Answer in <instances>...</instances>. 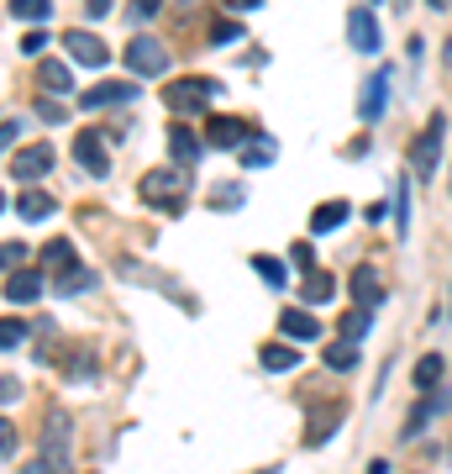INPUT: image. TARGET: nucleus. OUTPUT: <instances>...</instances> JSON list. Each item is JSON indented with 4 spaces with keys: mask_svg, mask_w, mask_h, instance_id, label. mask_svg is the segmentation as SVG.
Returning a JSON list of instances; mask_svg holds the SVG:
<instances>
[{
    "mask_svg": "<svg viewBox=\"0 0 452 474\" xmlns=\"http://www.w3.org/2000/svg\"><path fill=\"white\" fill-rule=\"evenodd\" d=\"M69 438H74L69 411H48V422H42V464H32V474H69Z\"/></svg>",
    "mask_w": 452,
    "mask_h": 474,
    "instance_id": "obj_1",
    "label": "nucleus"
},
{
    "mask_svg": "<svg viewBox=\"0 0 452 474\" xmlns=\"http://www.w3.org/2000/svg\"><path fill=\"white\" fill-rule=\"evenodd\" d=\"M184 190H189V169H148L143 174V185H137V195L148 200V206H158V211H180Z\"/></svg>",
    "mask_w": 452,
    "mask_h": 474,
    "instance_id": "obj_2",
    "label": "nucleus"
},
{
    "mask_svg": "<svg viewBox=\"0 0 452 474\" xmlns=\"http://www.w3.org/2000/svg\"><path fill=\"white\" fill-rule=\"evenodd\" d=\"M216 90H221L216 79H174V85L163 90V106H169L174 116H195V111H206L216 100Z\"/></svg>",
    "mask_w": 452,
    "mask_h": 474,
    "instance_id": "obj_3",
    "label": "nucleus"
},
{
    "mask_svg": "<svg viewBox=\"0 0 452 474\" xmlns=\"http://www.w3.org/2000/svg\"><path fill=\"white\" fill-rule=\"evenodd\" d=\"M442 132H447V116L437 111V116L426 122V132L410 143V174H421V180H431V174H437V158H442Z\"/></svg>",
    "mask_w": 452,
    "mask_h": 474,
    "instance_id": "obj_4",
    "label": "nucleus"
},
{
    "mask_svg": "<svg viewBox=\"0 0 452 474\" xmlns=\"http://www.w3.org/2000/svg\"><path fill=\"white\" fill-rule=\"evenodd\" d=\"M126 69H132L137 79H158V74L169 69V48H163L158 37H132V42H126Z\"/></svg>",
    "mask_w": 452,
    "mask_h": 474,
    "instance_id": "obj_5",
    "label": "nucleus"
},
{
    "mask_svg": "<svg viewBox=\"0 0 452 474\" xmlns=\"http://www.w3.org/2000/svg\"><path fill=\"white\" fill-rule=\"evenodd\" d=\"M48 169H53V143H32V148H22V153H16V163H11V174H16L22 185L42 180Z\"/></svg>",
    "mask_w": 452,
    "mask_h": 474,
    "instance_id": "obj_6",
    "label": "nucleus"
},
{
    "mask_svg": "<svg viewBox=\"0 0 452 474\" xmlns=\"http://www.w3.org/2000/svg\"><path fill=\"white\" fill-rule=\"evenodd\" d=\"M137 95V79H106V85H90V90L79 95V106L85 111H100V106H121V100H132Z\"/></svg>",
    "mask_w": 452,
    "mask_h": 474,
    "instance_id": "obj_7",
    "label": "nucleus"
},
{
    "mask_svg": "<svg viewBox=\"0 0 452 474\" xmlns=\"http://www.w3.org/2000/svg\"><path fill=\"white\" fill-rule=\"evenodd\" d=\"M63 42H69V53L79 63H90V69H106L111 63V48L100 42V37H90L85 27H74V32H63Z\"/></svg>",
    "mask_w": 452,
    "mask_h": 474,
    "instance_id": "obj_8",
    "label": "nucleus"
},
{
    "mask_svg": "<svg viewBox=\"0 0 452 474\" xmlns=\"http://www.w3.org/2000/svg\"><path fill=\"white\" fill-rule=\"evenodd\" d=\"M74 158L90 169L95 180L111 174V158H106V137H100V132H79V137H74Z\"/></svg>",
    "mask_w": 452,
    "mask_h": 474,
    "instance_id": "obj_9",
    "label": "nucleus"
},
{
    "mask_svg": "<svg viewBox=\"0 0 452 474\" xmlns=\"http://www.w3.org/2000/svg\"><path fill=\"white\" fill-rule=\"evenodd\" d=\"M353 301H358L363 311H374V306H384V284H379V269H374V264H358V269H353Z\"/></svg>",
    "mask_w": 452,
    "mask_h": 474,
    "instance_id": "obj_10",
    "label": "nucleus"
},
{
    "mask_svg": "<svg viewBox=\"0 0 452 474\" xmlns=\"http://www.w3.org/2000/svg\"><path fill=\"white\" fill-rule=\"evenodd\" d=\"M390 106V74H368L363 79V100H358V116L363 122H379Z\"/></svg>",
    "mask_w": 452,
    "mask_h": 474,
    "instance_id": "obj_11",
    "label": "nucleus"
},
{
    "mask_svg": "<svg viewBox=\"0 0 452 474\" xmlns=\"http://www.w3.org/2000/svg\"><path fill=\"white\" fill-rule=\"evenodd\" d=\"M247 137H253V126L242 122V116H216V122L206 126V143H211V148H242Z\"/></svg>",
    "mask_w": 452,
    "mask_h": 474,
    "instance_id": "obj_12",
    "label": "nucleus"
},
{
    "mask_svg": "<svg viewBox=\"0 0 452 474\" xmlns=\"http://www.w3.org/2000/svg\"><path fill=\"white\" fill-rule=\"evenodd\" d=\"M279 332L290 338V343H316L321 338V327H316V316L300 311V306H290V311H279Z\"/></svg>",
    "mask_w": 452,
    "mask_h": 474,
    "instance_id": "obj_13",
    "label": "nucleus"
},
{
    "mask_svg": "<svg viewBox=\"0 0 452 474\" xmlns=\"http://www.w3.org/2000/svg\"><path fill=\"white\" fill-rule=\"evenodd\" d=\"M347 37H353L358 53H379V22H374V11H353L347 16Z\"/></svg>",
    "mask_w": 452,
    "mask_h": 474,
    "instance_id": "obj_14",
    "label": "nucleus"
},
{
    "mask_svg": "<svg viewBox=\"0 0 452 474\" xmlns=\"http://www.w3.org/2000/svg\"><path fill=\"white\" fill-rule=\"evenodd\" d=\"M342 416H347L342 406H321L316 416H310V427H305V442H310V448H321V442H327L337 427H342Z\"/></svg>",
    "mask_w": 452,
    "mask_h": 474,
    "instance_id": "obj_15",
    "label": "nucleus"
},
{
    "mask_svg": "<svg viewBox=\"0 0 452 474\" xmlns=\"http://www.w3.org/2000/svg\"><path fill=\"white\" fill-rule=\"evenodd\" d=\"M447 401H452L447 390H437V395H431V401H421V406H416V411H410V416H405V427H400V438H416V432H421L426 422H431V416H437V411L447 406Z\"/></svg>",
    "mask_w": 452,
    "mask_h": 474,
    "instance_id": "obj_16",
    "label": "nucleus"
},
{
    "mask_svg": "<svg viewBox=\"0 0 452 474\" xmlns=\"http://www.w3.org/2000/svg\"><path fill=\"white\" fill-rule=\"evenodd\" d=\"M332 290H337V280L327 274V269H310L300 280V301L305 306H321V301H332Z\"/></svg>",
    "mask_w": 452,
    "mask_h": 474,
    "instance_id": "obj_17",
    "label": "nucleus"
},
{
    "mask_svg": "<svg viewBox=\"0 0 452 474\" xmlns=\"http://www.w3.org/2000/svg\"><path fill=\"white\" fill-rule=\"evenodd\" d=\"M5 295H11V301H22V306L37 301V295H42V274H37V269H16V274L5 280Z\"/></svg>",
    "mask_w": 452,
    "mask_h": 474,
    "instance_id": "obj_18",
    "label": "nucleus"
},
{
    "mask_svg": "<svg viewBox=\"0 0 452 474\" xmlns=\"http://www.w3.org/2000/svg\"><path fill=\"white\" fill-rule=\"evenodd\" d=\"M16 211H22V221H42V217H53L59 206H53V195H42V190H22V200H16Z\"/></svg>",
    "mask_w": 452,
    "mask_h": 474,
    "instance_id": "obj_19",
    "label": "nucleus"
},
{
    "mask_svg": "<svg viewBox=\"0 0 452 474\" xmlns=\"http://www.w3.org/2000/svg\"><path fill=\"white\" fill-rule=\"evenodd\" d=\"M169 153L180 158V169H189V163L200 158V137H195L189 126H174V132H169Z\"/></svg>",
    "mask_w": 452,
    "mask_h": 474,
    "instance_id": "obj_20",
    "label": "nucleus"
},
{
    "mask_svg": "<svg viewBox=\"0 0 452 474\" xmlns=\"http://www.w3.org/2000/svg\"><path fill=\"white\" fill-rule=\"evenodd\" d=\"M342 221H347V200H321L310 211V232H337Z\"/></svg>",
    "mask_w": 452,
    "mask_h": 474,
    "instance_id": "obj_21",
    "label": "nucleus"
},
{
    "mask_svg": "<svg viewBox=\"0 0 452 474\" xmlns=\"http://www.w3.org/2000/svg\"><path fill=\"white\" fill-rule=\"evenodd\" d=\"M42 264L53 269V280H59V274H69V269H79V258H74V243H69V237H59V243H48V253H42Z\"/></svg>",
    "mask_w": 452,
    "mask_h": 474,
    "instance_id": "obj_22",
    "label": "nucleus"
},
{
    "mask_svg": "<svg viewBox=\"0 0 452 474\" xmlns=\"http://www.w3.org/2000/svg\"><path fill=\"white\" fill-rule=\"evenodd\" d=\"M258 358H263V369H273V375H284V369H295V364H300V353H295V348H284V343H269Z\"/></svg>",
    "mask_w": 452,
    "mask_h": 474,
    "instance_id": "obj_23",
    "label": "nucleus"
},
{
    "mask_svg": "<svg viewBox=\"0 0 452 474\" xmlns=\"http://www.w3.org/2000/svg\"><path fill=\"white\" fill-rule=\"evenodd\" d=\"M37 79H42V90H53V95H69V90H74V79H69V69H63L59 59L42 63V74H37Z\"/></svg>",
    "mask_w": 452,
    "mask_h": 474,
    "instance_id": "obj_24",
    "label": "nucleus"
},
{
    "mask_svg": "<svg viewBox=\"0 0 452 474\" xmlns=\"http://www.w3.org/2000/svg\"><path fill=\"white\" fill-rule=\"evenodd\" d=\"M11 16L16 22H48L53 16V0H11Z\"/></svg>",
    "mask_w": 452,
    "mask_h": 474,
    "instance_id": "obj_25",
    "label": "nucleus"
},
{
    "mask_svg": "<svg viewBox=\"0 0 452 474\" xmlns=\"http://www.w3.org/2000/svg\"><path fill=\"white\" fill-rule=\"evenodd\" d=\"M368 321H374V311H363V306H353V311L342 316V327H337V332H342V343H358L363 332H368Z\"/></svg>",
    "mask_w": 452,
    "mask_h": 474,
    "instance_id": "obj_26",
    "label": "nucleus"
},
{
    "mask_svg": "<svg viewBox=\"0 0 452 474\" xmlns=\"http://www.w3.org/2000/svg\"><path fill=\"white\" fill-rule=\"evenodd\" d=\"M416 385H421V390H437V385H442V353H426L421 364H416Z\"/></svg>",
    "mask_w": 452,
    "mask_h": 474,
    "instance_id": "obj_27",
    "label": "nucleus"
},
{
    "mask_svg": "<svg viewBox=\"0 0 452 474\" xmlns=\"http://www.w3.org/2000/svg\"><path fill=\"white\" fill-rule=\"evenodd\" d=\"M85 284H95V274L85 269V264H79V269H69V274H59V280H53V290H59V295H79Z\"/></svg>",
    "mask_w": 452,
    "mask_h": 474,
    "instance_id": "obj_28",
    "label": "nucleus"
},
{
    "mask_svg": "<svg viewBox=\"0 0 452 474\" xmlns=\"http://www.w3.org/2000/svg\"><path fill=\"white\" fill-rule=\"evenodd\" d=\"M358 364V343H332L327 348V369H353Z\"/></svg>",
    "mask_w": 452,
    "mask_h": 474,
    "instance_id": "obj_29",
    "label": "nucleus"
},
{
    "mask_svg": "<svg viewBox=\"0 0 452 474\" xmlns=\"http://www.w3.org/2000/svg\"><path fill=\"white\" fill-rule=\"evenodd\" d=\"M253 269H258V274H263V280H269L273 290H284V264H279V258H269V253H258V258H253Z\"/></svg>",
    "mask_w": 452,
    "mask_h": 474,
    "instance_id": "obj_30",
    "label": "nucleus"
},
{
    "mask_svg": "<svg viewBox=\"0 0 452 474\" xmlns=\"http://www.w3.org/2000/svg\"><path fill=\"white\" fill-rule=\"evenodd\" d=\"M269 158H273V143H269V137H258V143H247V153H242V163H247V169H263Z\"/></svg>",
    "mask_w": 452,
    "mask_h": 474,
    "instance_id": "obj_31",
    "label": "nucleus"
},
{
    "mask_svg": "<svg viewBox=\"0 0 452 474\" xmlns=\"http://www.w3.org/2000/svg\"><path fill=\"white\" fill-rule=\"evenodd\" d=\"M211 206H216V211H237V206H242V185H221V190H211Z\"/></svg>",
    "mask_w": 452,
    "mask_h": 474,
    "instance_id": "obj_32",
    "label": "nucleus"
},
{
    "mask_svg": "<svg viewBox=\"0 0 452 474\" xmlns=\"http://www.w3.org/2000/svg\"><path fill=\"white\" fill-rule=\"evenodd\" d=\"M22 258H27V243H0V269H22Z\"/></svg>",
    "mask_w": 452,
    "mask_h": 474,
    "instance_id": "obj_33",
    "label": "nucleus"
},
{
    "mask_svg": "<svg viewBox=\"0 0 452 474\" xmlns=\"http://www.w3.org/2000/svg\"><path fill=\"white\" fill-rule=\"evenodd\" d=\"M394 227H400V232L410 227V190H405V185L394 190Z\"/></svg>",
    "mask_w": 452,
    "mask_h": 474,
    "instance_id": "obj_34",
    "label": "nucleus"
},
{
    "mask_svg": "<svg viewBox=\"0 0 452 474\" xmlns=\"http://www.w3.org/2000/svg\"><path fill=\"white\" fill-rule=\"evenodd\" d=\"M22 338H27L22 321H0V353H5V348H22Z\"/></svg>",
    "mask_w": 452,
    "mask_h": 474,
    "instance_id": "obj_35",
    "label": "nucleus"
},
{
    "mask_svg": "<svg viewBox=\"0 0 452 474\" xmlns=\"http://www.w3.org/2000/svg\"><path fill=\"white\" fill-rule=\"evenodd\" d=\"M237 37H242L237 22H216V27H211V42H216V48H226V42H237Z\"/></svg>",
    "mask_w": 452,
    "mask_h": 474,
    "instance_id": "obj_36",
    "label": "nucleus"
},
{
    "mask_svg": "<svg viewBox=\"0 0 452 474\" xmlns=\"http://www.w3.org/2000/svg\"><path fill=\"white\" fill-rule=\"evenodd\" d=\"M11 453H16V427L0 416V459H11Z\"/></svg>",
    "mask_w": 452,
    "mask_h": 474,
    "instance_id": "obj_37",
    "label": "nucleus"
},
{
    "mask_svg": "<svg viewBox=\"0 0 452 474\" xmlns=\"http://www.w3.org/2000/svg\"><path fill=\"white\" fill-rule=\"evenodd\" d=\"M290 258H295V264H300L305 274H310V269H316V248H310V243H295V248H290Z\"/></svg>",
    "mask_w": 452,
    "mask_h": 474,
    "instance_id": "obj_38",
    "label": "nucleus"
},
{
    "mask_svg": "<svg viewBox=\"0 0 452 474\" xmlns=\"http://www.w3.org/2000/svg\"><path fill=\"white\" fill-rule=\"evenodd\" d=\"M42 48H48V32H42V27H32L27 37H22V53H42Z\"/></svg>",
    "mask_w": 452,
    "mask_h": 474,
    "instance_id": "obj_39",
    "label": "nucleus"
},
{
    "mask_svg": "<svg viewBox=\"0 0 452 474\" xmlns=\"http://www.w3.org/2000/svg\"><path fill=\"white\" fill-rule=\"evenodd\" d=\"M16 137H22V126H16V122H0V153H5V148H16Z\"/></svg>",
    "mask_w": 452,
    "mask_h": 474,
    "instance_id": "obj_40",
    "label": "nucleus"
},
{
    "mask_svg": "<svg viewBox=\"0 0 452 474\" xmlns=\"http://www.w3.org/2000/svg\"><path fill=\"white\" fill-rule=\"evenodd\" d=\"M5 401H22V379H0V406Z\"/></svg>",
    "mask_w": 452,
    "mask_h": 474,
    "instance_id": "obj_41",
    "label": "nucleus"
},
{
    "mask_svg": "<svg viewBox=\"0 0 452 474\" xmlns=\"http://www.w3.org/2000/svg\"><path fill=\"white\" fill-rule=\"evenodd\" d=\"M85 11H90L95 22H100V16H106V11H111V0H85Z\"/></svg>",
    "mask_w": 452,
    "mask_h": 474,
    "instance_id": "obj_42",
    "label": "nucleus"
},
{
    "mask_svg": "<svg viewBox=\"0 0 452 474\" xmlns=\"http://www.w3.org/2000/svg\"><path fill=\"white\" fill-rule=\"evenodd\" d=\"M158 5H163V0H132V11H137V16H152Z\"/></svg>",
    "mask_w": 452,
    "mask_h": 474,
    "instance_id": "obj_43",
    "label": "nucleus"
},
{
    "mask_svg": "<svg viewBox=\"0 0 452 474\" xmlns=\"http://www.w3.org/2000/svg\"><path fill=\"white\" fill-rule=\"evenodd\" d=\"M221 5H226V11H253L258 0H221Z\"/></svg>",
    "mask_w": 452,
    "mask_h": 474,
    "instance_id": "obj_44",
    "label": "nucleus"
},
{
    "mask_svg": "<svg viewBox=\"0 0 452 474\" xmlns=\"http://www.w3.org/2000/svg\"><path fill=\"white\" fill-rule=\"evenodd\" d=\"M368 474H390V464H384V459H374V464H368Z\"/></svg>",
    "mask_w": 452,
    "mask_h": 474,
    "instance_id": "obj_45",
    "label": "nucleus"
},
{
    "mask_svg": "<svg viewBox=\"0 0 452 474\" xmlns=\"http://www.w3.org/2000/svg\"><path fill=\"white\" fill-rule=\"evenodd\" d=\"M426 5H431V11H447L452 0H426Z\"/></svg>",
    "mask_w": 452,
    "mask_h": 474,
    "instance_id": "obj_46",
    "label": "nucleus"
},
{
    "mask_svg": "<svg viewBox=\"0 0 452 474\" xmlns=\"http://www.w3.org/2000/svg\"><path fill=\"white\" fill-rule=\"evenodd\" d=\"M253 474H279V469H253Z\"/></svg>",
    "mask_w": 452,
    "mask_h": 474,
    "instance_id": "obj_47",
    "label": "nucleus"
},
{
    "mask_svg": "<svg viewBox=\"0 0 452 474\" xmlns=\"http://www.w3.org/2000/svg\"><path fill=\"white\" fill-rule=\"evenodd\" d=\"M0 206H5V195H0Z\"/></svg>",
    "mask_w": 452,
    "mask_h": 474,
    "instance_id": "obj_48",
    "label": "nucleus"
}]
</instances>
